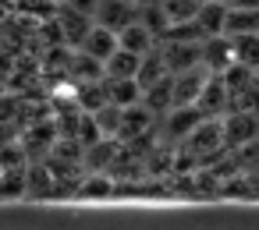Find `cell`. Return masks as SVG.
<instances>
[{"label":"cell","instance_id":"1","mask_svg":"<svg viewBox=\"0 0 259 230\" xmlns=\"http://www.w3.org/2000/svg\"><path fill=\"white\" fill-rule=\"evenodd\" d=\"M160 53H163L167 71L178 75V71H188V68L202 64V39L199 36H170V43Z\"/></svg>","mask_w":259,"mask_h":230},{"label":"cell","instance_id":"2","mask_svg":"<svg viewBox=\"0 0 259 230\" xmlns=\"http://www.w3.org/2000/svg\"><path fill=\"white\" fill-rule=\"evenodd\" d=\"M170 99L174 106H199V96H202V85L209 78V71L199 64V68H188V71H178L170 75Z\"/></svg>","mask_w":259,"mask_h":230},{"label":"cell","instance_id":"3","mask_svg":"<svg viewBox=\"0 0 259 230\" xmlns=\"http://www.w3.org/2000/svg\"><path fill=\"white\" fill-rule=\"evenodd\" d=\"M220 131H224V145H245L259 135V117L245 106H234L224 121H220Z\"/></svg>","mask_w":259,"mask_h":230},{"label":"cell","instance_id":"4","mask_svg":"<svg viewBox=\"0 0 259 230\" xmlns=\"http://www.w3.org/2000/svg\"><path fill=\"white\" fill-rule=\"evenodd\" d=\"M139 18V0H100L96 4V15L93 22L96 25H107L114 32H121L124 25H132Z\"/></svg>","mask_w":259,"mask_h":230},{"label":"cell","instance_id":"5","mask_svg":"<svg viewBox=\"0 0 259 230\" xmlns=\"http://www.w3.org/2000/svg\"><path fill=\"white\" fill-rule=\"evenodd\" d=\"M234 64V46H231V36H206L202 39V68L209 75H224L227 68Z\"/></svg>","mask_w":259,"mask_h":230},{"label":"cell","instance_id":"6","mask_svg":"<svg viewBox=\"0 0 259 230\" xmlns=\"http://www.w3.org/2000/svg\"><path fill=\"white\" fill-rule=\"evenodd\" d=\"M93 29V18L89 15H78V11H71V8H57V36L75 50V46H82V39H85V32Z\"/></svg>","mask_w":259,"mask_h":230},{"label":"cell","instance_id":"7","mask_svg":"<svg viewBox=\"0 0 259 230\" xmlns=\"http://www.w3.org/2000/svg\"><path fill=\"white\" fill-rule=\"evenodd\" d=\"M224 15H227V4L202 0L199 11H195V18H192V25H195V32H199L202 39H206V36H220V32H224Z\"/></svg>","mask_w":259,"mask_h":230},{"label":"cell","instance_id":"8","mask_svg":"<svg viewBox=\"0 0 259 230\" xmlns=\"http://www.w3.org/2000/svg\"><path fill=\"white\" fill-rule=\"evenodd\" d=\"M117 46H124V50H132V53H146V50H153L156 46V32L146 25V22H132V25H124L121 32H117Z\"/></svg>","mask_w":259,"mask_h":230},{"label":"cell","instance_id":"9","mask_svg":"<svg viewBox=\"0 0 259 230\" xmlns=\"http://www.w3.org/2000/svg\"><path fill=\"white\" fill-rule=\"evenodd\" d=\"M248 32H259V8H234L227 4V15H224V36H248Z\"/></svg>","mask_w":259,"mask_h":230},{"label":"cell","instance_id":"10","mask_svg":"<svg viewBox=\"0 0 259 230\" xmlns=\"http://www.w3.org/2000/svg\"><path fill=\"white\" fill-rule=\"evenodd\" d=\"M78 50L93 53L96 61H107V57L117 50V32H114V29H107V25H96V22H93V29L85 32V39H82V46H78Z\"/></svg>","mask_w":259,"mask_h":230},{"label":"cell","instance_id":"11","mask_svg":"<svg viewBox=\"0 0 259 230\" xmlns=\"http://www.w3.org/2000/svg\"><path fill=\"white\" fill-rule=\"evenodd\" d=\"M220 145H224L220 121H199V124L192 128V135H188V149L199 152V156H206V152H213V149H220Z\"/></svg>","mask_w":259,"mask_h":230},{"label":"cell","instance_id":"12","mask_svg":"<svg viewBox=\"0 0 259 230\" xmlns=\"http://www.w3.org/2000/svg\"><path fill=\"white\" fill-rule=\"evenodd\" d=\"M68 78H75V82H96V78H103V61H96L93 53H85V50H71L68 53Z\"/></svg>","mask_w":259,"mask_h":230},{"label":"cell","instance_id":"13","mask_svg":"<svg viewBox=\"0 0 259 230\" xmlns=\"http://www.w3.org/2000/svg\"><path fill=\"white\" fill-rule=\"evenodd\" d=\"M103 85H107V103H117V106L142 103V82L139 78H103Z\"/></svg>","mask_w":259,"mask_h":230},{"label":"cell","instance_id":"14","mask_svg":"<svg viewBox=\"0 0 259 230\" xmlns=\"http://www.w3.org/2000/svg\"><path fill=\"white\" fill-rule=\"evenodd\" d=\"M139 61H142L139 53L117 46V50L103 61V78H135V75H139Z\"/></svg>","mask_w":259,"mask_h":230},{"label":"cell","instance_id":"15","mask_svg":"<svg viewBox=\"0 0 259 230\" xmlns=\"http://www.w3.org/2000/svg\"><path fill=\"white\" fill-rule=\"evenodd\" d=\"M89 117H93V124L100 128L103 138H117V135H121V124H124V106H117V103H103V106L89 110Z\"/></svg>","mask_w":259,"mask_h":230},{"label":"cell","instance_id":"16","mask_svg":"<svg viewBox=\"0 0 259 230\" xmlns=\"http://www.w3.org/2000/svg\"><path fill=\"white\" fill-rule=\"evenodd\" d=\"M199 121H202V110H199V106H170V110H167V135L188 138Z\"/></svg>","mask_w":259,"mask_h":230},{"label":"cell","instance_id":"17","mask_svg":"<svg viewBox=\"0 0 259 230\" xmlns=\"http://www.w3.org/2000/svg\"><path fill=\"white\" fill-rule=\"evenodd\" d=\"M231 46H234V64H241V68H248V71H259V32L234 36Z\"/></svg>","mask_w":259,"mask_h":230},{"label":"cell","instance_id":"18","mask_svg":"<svg viewBox=\"0 0 259 230\" xmlns=\"http://www.w3.org/2000/svg\"><path fill=\"white\" fill-rule=\"evenodd\" d=\"M110 191H114V181L103 177V174H93V177L82 181V195H85V198H107Z\"/></svg>","mask_w":259,"mask_h":230},{"label":"cell","instance_id":"19","mask_svg":"<svg viewBox=\"0 0 259 230\" xmlns=\"http://www.w3.org/2000/svg\"><path fill=\"white\" fill-rule=\"evenodd\" d=\"M96 4H100V0H64V4L61 8H71V11H78V15H96Z\"/></svg>","mask_w":259,"mask_h":230},{"label":"cell","instance_id":"20","mask_svg":"<svg viewBox=\"0 0 259 230\" xmlns=\"http://www.w3.org/2000/svg\"><path fill=\"white\" fill-rule=\"evenodd\" d=\"M234 8H259V0H231Z\"/></svg>","mask_w":259,"mask_h":230},{"label":"cell","instance_id":"21","mask_svg":"<svg viewBox=\"0 0 259 230\" xmlns=\"http://www.w3.org/2000/svg\"><path fill=\"white\" fill-rule=\"evenodd\" d=\"M142 4H156V0H139V8H142Z\"/></svg>","mask_w":259,"mask_h":230},{"label":"cell","instance_id":"22","mask_svg":"<svg viewBox=\"0 0 259 230\" xmlns=\"http://www.w3.org/2000/svg\"><path fill=\"white\" fill-rule=\"evenodd\" d=\"M50 4H54V8H61V4H64V0H50Z\"/></svg>","mask_w":259,"mask_h":230},{"label":"cell","instance_id":"23","mask_svg":"<svg viewBox=\"0 0 259 230\" xmlns=\"http://www.w3.org/2000/svg\"><path fill=\"white\" fill-rule=\"evenodd\" d=\"M217 4H231V0H217Z\"/></svg>","mask_w":259,"mask_h":230}]
</instances>
